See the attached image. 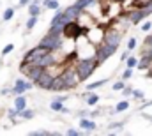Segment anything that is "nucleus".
<instances>
[{
  "mask_svg": "<svg viewBox=\"0 0 152 136\" xmlns=\"http://www.w3.org/2000/svg\"><path fill=\"white\" fill-rule=\"evenodd\" d=\"M14 51V44L12 42H9V44H5L4 46V50H2V57H7L9 53H12Z\"/></svg>",
  "mask_w": 152,
  "mask_h": 136,
  "instance_id": "nucleus-26",
  "label": "nucleus"
},
{
  "mask_svg": "<svg viewBox=\"0 0 152 136\" xmlns=\"http://www.w3.org/2000/svg\"><path fill=\"white\" fill-rule=\"evenodd\" d=\"M97 67H101V64H99L97 58H83V60H76V71H78L81 81L88 80V78L96 72V69Z\"/></svg>",
  "mask_w": 152,
  "mask_h": 136,
  "instance_id": "nucleus-1",
  "label": "nucleus"
},
{
  "mask_svg": "<svg viewBox=\"0 0 152 136\" xmlns=\"http://www.w3.org/2000/svg\"><path fill=\"white\" fill-rule=\"evenodd\" d=\"M104 35H106V25H103V23H97L87 30V39L96 46L104 41Z\"/></svg>",
  "mask_w": 152,
  "mask_h": 136,
  "instance_id": "nucleus-4",
  "label": "nucleus"
},
{
  "mask_svg": "<svg viewBox=\"0 0 152 136\" xmlns=\"http://www.w3.org/2000/svg\"><path fill=\"white\" fill-rule=\"evenodd\" d=\"M131 97H133V99H136V101H147V99H145V97H147V96H145V92H143V90H138V88H133Z\"/></svg>",
  "mask_w": 152,
  "mask_h": 136,
  "instance_id": "nucleus-22",
  "label": "nucleus"
},
{
  "mask_svg": "<svg viewBox=\"0 0 152 136\" xmlns=\"http://www.w3.org/2000/svg\"><path fill=\"white\" fill-rule=\"evenodd\" d=\"M131 94H133V87L126 85V87H124V90H122V96H124V97H131Z\"/></svg>",
  "mask_w": 152,
  "mask_h": 136,
  "instance_id": "nucleus-30",
  "label": "nucleus"
},
{
  "mask_svg": "<svg viewBox=\"0 0 152 136\" xmlns=\"http://www.w3.org/2000/svg\"><path fill=\"white\" fill-rule=\"evenodd\" d=\"M140 30H142V32H145V34L152 32V21H151V20H143V21L140 23Z\"/></svg>",
  "mask_w": 152,
  "mask_h": 136,
  "instance_id": "nucleus-23",
  "label": "nucleus"
},
{
  "mask_svg": "<svg viewBox=\"0 0 152 136\" xmlns=\"http://www.w3.org/2000/svg\"><path fill=\"white\" fill-rule=\"evenodd\" d=\"M62 41H64V34L62 32H51V30H48L46 34L41 37L39 44L44 46V48H48V50H57V48H60Z\"/></svg>",
  "mask_w": 152,
  "mask_h": 136,
  "instance_id": "nucleus-2",
  "label": "nucleus"
},
{
  "mask_svg": "<svg viewBox=\"0 0 152 136\" xmlns=\"http://www.w3.org/2000/svg\"><path fill=\"white\" fill-rule=\"evenodd\" d=\"M27 104H28V101H27V96H25V94H20V96H14V97H12V106H14L18 111L25 110Z\"/></svg>",
  "mask_w": 152,
  "mask_h": 136,
  "instance_id": "nucleus-12",
  "label": "nucleus"
},
{
  "mask_svg": "<svg viewBox=\"0 0 152 136\" xmlns=\"http://www.w3.org/2000/svg\"><path fill=\"white\" fill-rule=\"evenodd\" d=\"M126 85H127V83H126V80H122V78H120V80H117L113 85H112V90H113V92H122Z\"/></svg>",
  "mask_w": 152,
  "mask_h": 136,
  "instance_id": "nucleus-21",
  "label": "nucleus"
},
{
  "mask_svg": "<svg viewBox=\"0 0 152 136\" xmlns=\"http://www.w3.org/2000/svg\"><path fill=\"white\" fill-rule=\"evenodd\" d=\"M44 9H42V5H39V4H28L27 5V12H28V16H41V12H42Z\"/></svg>",
  "mask_w": 152,
  "mask_h": 136,
  "instance_id": "nucleus-13",
  "label": "nucleus"
},
{
  "mask_svg": "<svg viewBox=\"0 0 152 136\" xmlns=\"http://www.w3.org/2000/svg\"><path fill=\"white\" fill-rule=\"evenodd\" d=\"M117 50H118V46H113V44H108V42H101V44H97V55H96V58L99 60V64L103 66L108 58H112L115 53H117Z\"/></svg>",
  "mask_w": 152,
  "mask_h": 136,
  "instance_id": "nucleus-3",
  "label": "nucleus"
},
{
  "mask_svg": "<svg viewBox=\"0 0 152 136\" xmlns=\"http://www.w3.org/2000/svg\"><path fill=\"white\" fill-rule=\"evenodd\" d=\"M50 110H51V111H55V113H64L66 106H64V102H62V101L53 99V101L50 102Z\"/></svg>",
  "mask_w": 152,
  "mask_h": 136,
  "instance_id": "nucleus-17",
  "label": "nucleus"
},
{
  "mask_svg": "<svg viewBox=\"0 0 152 136\" xmlns=\"http://www.w3.org/2000/svg\"><path fill=\"white\" fill-rule=\"evenodd\" d=\"M51 83H53V78L46 72V71H42V74L37 78V81L34 83L36 85V88H41V90H48L50 92V87H51Z\"/></svg>",
  "mask_w": 152,
  "mask_h": 136,
  "instance_id": "nucleus-9",
  "label": "nucleus"
},
{
  "mask_svg": "<svg viewBox=\"0 0 152 136\" xmlns=\"http://www.w3.org/2000/svg\"><path fill=\"white\" fill-rule=\"evenodd\" d=\"M51 50H48V48H44V46H41V44H37V46H34V48H30L25 55H23V58H21V64H32L36 58H39V57H42V55H46V53H50Z\"/></svg>",
  "mask_w": 152,
  "mask_h": 136,
  "instance_id": "nucleus-7",
  "label": "nucleus"
},
{
  "mask_svg": "<svg viewBox=\"0 0 152 136\" xmlns=\"http://www.w3.org/2000/svg\"><path fill=\"white\" fill-rule=\"evenodd\" d=\"M129 106H131V102L127 101V99H122V101H118L117 104H115L113 113H124V111L129 110Z\"/></svg>",
  "mask_w": 152,
  "mask_h": 136,
  "instance_id": "nucleus-16",
  "label": "nucleus"
},
{
  "mask_svg": "<svg viewBox=\"0 0 152 136\" xmlns=\"http://www.w3.org/2000/svg\"><path fill=\"white\" fill-rule=\"evenodd\" d=\"M138 57H134V55H129L127 58H126V67H131V69H136V66H138Z\"/></svg>",
  "mask_w": 152,
  "mask_h": 136,
  "instance_id": "nucleus-20",
  "label": "nucleus"
},
{
  "mask_svg": "<svg viewBox=\"0 0 152 136\" xmlns=\"http://www.w3.org/2000/svg\"><path fill=\"white\" fill-rule=\"evenodd\" d=\"M120 78H122V80H126V81H127L129 78H133V69H131V67H126L124 71H122Z\"/></svg>",
  "mask_w": 152,
  "mask_h": 136,
  "instance_id": "nucleus-27",
  "label": "nucleus"
},
{
  "mask_svg": "<svg viewBox=\"0 0 152 136\" xmlns=\"http://www.w3.org/2000/svg\"><path fill=\"white\" fill-rule=\"evenodd\" d=\"M129 55H131V51H129V50H126V51L120 55V62H126V58H127Z\"/></svg>",
  "mask_w": 152,
  "mask_h": 136,
  "instance_id": "nucleus-33",
  "label": "nucleus"
},
{
  "mask_svg": "<svg viewBox=\"0 0 152 136\" xmlns=\"http://www.w3.org/2000/svg\"><path fill=\"white\" fill-rule=\"evenodd\" d=\"M108 83V78H103V80H97V81H92V83H87L85 85V90H97L101 87H104Z\"/></svg>",
  "mask_w": 152,
  "mask_h": 136,
  "instance_id": "nucleus-14",
  "label": "nucleus"
},
{
  "mask_svg": "<svg viewBox=\"0 0 152 136\" xmlns=\"http://www.w3.org/2000/svg\"><path fill=\"white\" fill-rule=\"evenodd\" d=\"M78 126H80V129L83 133H94V131H97V124L94 122L92 117H81L80 122H78Z\"/></svg>",
  "mask_w": 152,
  "mask_h": 136,
  "instance_id": "nucleus-8",
  "label": "nucleus"
},
{
  "mask_svg": "<svg viewBox=\"0 0 152 136\" xmlns=\"http://www.w3.org/2000/svg\"><path fill=\"white\" fill-rule=\"evenodd\" d=\"M30 2H32V0H18V5H16V9H20V7H27Z\"/></svg>",
  "mask_w": 152,
  "mask_h": 136,
  "instance_id": "nucleus-31",
  "label": "nucleus"
},
{
  "mask_svg": "<svg viewBox=\"0 0 152 136\" xmlns=\"http://www.w3.org/2000/svg\"><path fill=\"white\" fill-rule=\"evenodd\" d=\"M87 30H88V29L78 25L76 21H67V23L64 25L62 34H64V37H69V39H78L80 35H87Z\"/></svg>",
  "mask_w": 152,
  "mask_h": 136,
  "instance_id": "nucleus-6",
  "label": "nucleus"
},
{
  "mask_svg": "<svg viewBox=\"0 0 152 136\" xmlns=\"http://www.w3.org/2000/svg\"><path fill=\"white\" fill-rule=\"evenodd\" d=\"M14 14H16V7H7V9L4 11V14H2V20L7 23V21H11V20L14 18Z\"/></svg>",
  "mask_w": 152,
  "mask_h": 136,
  "instance_id": "nucleus-19",
  "label": "nucleus"
},
{
  "mask_svg": "<svg viewBox=\"0 0 152 136\" xmlns=\"http://www.w3.org/2000/svg\"><path fill=\"white\" fill-rule=\"evenodd\" d=\"M42 9L44 11H57V9H60V2L58 0H42Z\"/></svg>",
  "mask_w": 152,
  "mask_h": 136,
  "instance_id": "nucleus-15",
  "label": "nucleus"
},
{
  "mask_svg": "<svg viewBox=\"0 0 152 136\" xmlns=\"http://www.w3.org/2000/svg\"><path fill=\"white\" fill-rule=\"evenodd\" d=\"M120 2H126V0H120Z\"/></svg>",
  "mask_w": 152,
  "mask_h": 136,
  "instance_id": "nucleus-34",
  "label": "nucleus"
},
{
  "mask_svg": "<svg viewBox=\"0 0 152 136\" xmlns=\"http://www.w3.org/2000/svg\"><path fill=\"white\" fill-rule=\"evenodd\" d=\"M36 115H37L36 110H28V108H25V110L20 111V118H21V120H32Z\"/></svg>",
  "mask_w": 152,
  "mask_h": 136,
  "instance_id": "nucleus-18",
  "label": "nucleus"
},
{
  "mask_svg": "<svg viewBox=\"0 0 152 136\" xmlns=\"http://www.w3.org/2000/svg\"><path fill=\"white\" fill-rule=\"evenodd\" d=\"M66 67H67V64H57V62H55V64H50L48 67H44V71L55 80V78H60V76L64 74Z\"/></svg>",
  "mask_w": 152,
  "mask_h": 136,
  "instance_id": "nucleus-10",
  "label": "nucleus"
},
{
  "mask_svg": "<svg viewBox=\"0 0 152 136\" xmlns=\"http://www.w3.org/2000/svg\"><path fill=\"white\" fill-rule=\"evenodd\" d=\"M0 96H11V87H4L0 90Z\"/></svg>",
  "mask_w": 152,
  "mask_h": 136,
  "instance_id": "nucleus-32",
  "label": "nucleus"
},
{
  "mask_svg": "<svg viewBox=\"0 0 152 136\" xmlns=\"http://www.w3.org/2000/svg\"><path fill=\"white\" fill-rule=\"evenodd\" d=\"M81 97H83V102H85L87 106H97L99 101H101V96H99L96 90H85Z\"/></svg>",
  "mask_w": 152,
  "mask_h": 136,
  "instance_id": "nucleus-11",
  "label": "nucleus"
},
{
  "mask_svg": "<svg viewBox=\"0 0 152 136\" xmlns=\"http://www.w3.org/2000/svg\"><path fill=\"white\" fill-rule=\"evenodd\" d=\"M136 48H138V39H136V37H129V41H127V50L133 51V50H136Z\"/></svg>",
  "mask_w": 152,
  "mask_h": 136,
  "instance_id": "nucleus-25",
  "label": "nucleus"
},
{
  "mask_svg": "<svg viewBox=\"0 0 152 136\" xmlns=\"http://www.w3.org/2000/svg\"><path fill=\"white\" fill-rule=\"evenodd\" d=\"M30 135L32 136H48V135H51V131H46V129H36V131H32Z\"/></svg>",
  "mask_w": 152,
  "mask_h": 136,
  "instance_id": "nucleus-29",
  "label": "nucleus"
},
{
  "mask_svg": "<svg viewBox=\"0 0 152 136\" xmlns=\"http://www.w3.org/2000/svg\"><path fill=\"white\" fill-rule=\"evenodd\" d=\"M66 135L67 136H80V135H85L81 129H75V127H69L67 131H66Z\"/></svg>",
  "mask_w": 152,
  "mask_h": 136,
  "instance_id": "nucleus-28",
  "label": "nucleus"
},
{
  "mask_svg": "<svg viewBox=\"0 0 152 136\" xmlns=\"http://www.w3.org/2000/svg\"><path fill=\"white\" fill-rule=\"evenodd\" d=\"M39 21V16H28V20H27V23H25V27H27V30H32L36 25H37Z\"/></svg>",
  "mask_w": 152,
  "mask_h": 136,
  "instance_id": "nucleus-24",
  "label": "nucleus"
},
{
  "mask_svg": "<svg viewBox=\"0 0 152 136\" xmlns=\"http://www.w3.org/2000/svg\"><path fill=\"white\" fill-rule=\"evenodd\" d=\"M36 85L34 81H30L28 78H16L14 83L11 85V96H20V94H27L28 90H32Z\"/></svg>",
  "mask_w": 152,
  "mask_h": 136,
  "instance_id": "nucleus-5",
  "label": "nucleus"
}]
</instances>
